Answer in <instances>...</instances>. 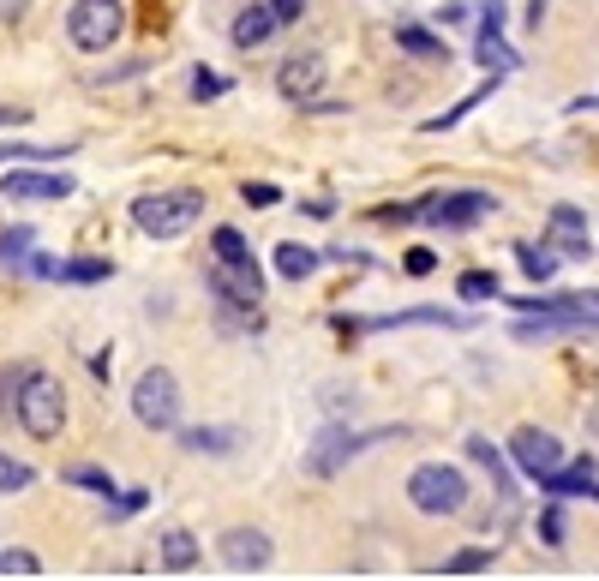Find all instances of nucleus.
Here are the masks:
<instances>
[{
	"instance_id": "f257e3e1",
	"label": "nucleus",
	"mask_w": 599,
	"mask_h": 581,
	"mask_svg": "<svg viewBox=\"0 0 599 581\" xmlns=\"http://www.w3.org/2000/svg\"><path fill=\"white\" fill-rule=\"evenodd\" d=\"M12 414H18V426L36 444L60 438V426H66V390H60V378L42 372V366H18L12 372Z\"/></svg>"
},
{
	"instance_id": "f03ea898",
	"label": "nucleus",
	"mask_w": 599,
	"mask_h": 581,
	"mask_svg": "<svg viewBox=\"0 0 599 581\" xmlns=\"http://www.w3.org/2000/svg\"><path fill=\"white\" fill-rule=\"evenodd\" d=\"M204 216V192L198 186H174V192H144L132 204V222L150 234V240H180L186 228H198Z\"/></svg>"
},
{
	"instance_id": "7ed1b4c3",
	"label": "nucleus",
	"mask_w": 599,
	"mask_h": 581,
	"mask_svg": "<svg viewBox=\"0 0 599 581\" xmlns=\"http://www.w3.org/2000/svg\"><path fill=\"white\" fill-rule=\"evenodd\" d=\"M408 504H414L420 516H462V510H468V480H462V468H450V462H420V468L408 474Z\"/></svg>"
},
{
	"instance_id": "20e7f679",
	"label": "nucleus",
	"mask_w": 599,
	"mask_h": 581,
	"mask_svg": "<svg viewBox=\"0 0 599 581\" xmlns=\"http://www.w3.org/2000/svg\"><path fill=\"white\" fill-rule=\"evenodd\" d=\"M132 420L150 426V432H174L180 426V384H174L168 366L138 372V384H132Z\"/></svg>"
},
{
	"instance_id": "39448f33",
	"label": "nucleus",
	"mask_w": 599,
	"mask_h": 581,
	"mask_svg": "<svg viewBox=\"0 0 599 581\" xmlns=\"http://www.w3.org/2000/svg\"><path fill=\"white\" fill-rule=\"evenodd\" d=\"M120 30H126V6H120V0H72V12H66V36H72V48H84V54L114 48Z\"/></svg>"
},
{
	"instance_id": "423d86ee",
	"label": "nucleus",
	"mask_w": 599,
	"mask_h": 581,
	"mask_svg": "<svg viewBox=\"0 0 599 581\" xmlns=\"http://www.w3.org/2000/svg\"><path fill=\"white\" fill-rule=\"evenodd\" d=\"M510 456H516V468H522L528 480H540V486L564 468V444H558L552 432H540V426H522V432L510 438Z\"/></svg>"
},
{
	"instance_id": "0eeeda50",
	"label": "nucleus",
	"mask_w": 599,
	"mask_h": 581,
	"mask_svg": "<svg viewBox=\"0 0 599 581\" xmlns=\"http://www.w3.org/2000/svg\"><path fill=\"white\" fill-rule=\"evenodd\" d=\"M498 204L486 198V192H444V198H426L420 204V216L426 222H438V228H474V222H486Z\"/></svg>"
},
{
	"instance_id": "6e6552de",
	"label": "nucleus",
	"mask_w": 599,
	"mask_h": 581,
	"mask_svg": "<svg viewBox=\"0 0 599 581\" xmlns=\"http://www.w3.org/2000/svg\"><path fill=\"white\" fill-rule=\"evenodd\" d=\"M216 558L228 564V570H270V558H276V546H270V534L264 528H228L222 540H216Z\"/></svg>"
},
{
	"instance_id": "1a4fd4ad",
	"label": "nucleus",
	"mask_w": 599,
	"mask_h": 581,
	"mask_svg": "<svg viewBox=\"0 0 599 581\" xmlns=\"http://www.w3.org/2000/svg\"><path fill=\"white\" fill-rule=\"evenodd\" d=\"M6 198H24V204H48V198H72V174H36V168H12L0 180Z\"/></svg>"
},
{
	"instance_id": "9d476101",
	"label": "nucleus",
	"mask_w": 599,
	"mask_h": 581,
	"mask_svg": "<svg viewBox=\"0 0 599 581\" xmlns=\"http://www.w3.org/2000/svg\"><path fill=\"white\" fill-rule=\"evenodd\" d=\"M366 444H372V438H354L348 426H330V432H318V444H312L306 468H312V474H336V468H342L348 456H360Z\"/></svg>"
},
{
	"instance_id": "9b49d317",
	"label": "nucleus",
	"mask_w": 599,
	"mask_h": 581,
	"mask_svg": "<svg viewBox=\"0 0 599 581\" xmlns=\"http://www.w3.org/2000/svg\"><path fill=\"white\" fill-rule=\"evenodd\" d=\"M276 84H282V96H288V102H312V96H318V84H324V60H318V54H294V60L276 72Z\"/></svg>"
},
{
	"instance_id": "f8f14e48",
	"label": "nucleus",
	"mask_w": 599,
	"mask_h": 581,
	"mask_svg": "<svg viewBox=\"0 0 599 581\" xmlns=\"http://www.w3.org/2000/svg\"><path fill=\"white\" fill-rule=\"evenodd\" d=\"M198 540L186 534V528H162V540H156V564L162 570H174V576H186V570H198Z\"/></svg>"
},
{
	"instance_id": "ddd939ff",
	"label": "nucleus",
	"mask_w": 599,
	"mask_h": 581,
	"mask_svg": "<svg viewBox=\"0 0 599 581\" xmlns=\"http://www.w3.org/2000/svg\"><path fill=\"white\" fill-rule=\"evenodd\" d=\"M270 36H276V12L270 6H246L234 18V48H264Z\"/></svg>"
},
{
	"instance_id": "4468645a",
	"label": "nucleus",
	"mask_w": 599,
	"mask_h": 581,
	"mask_svg": "<svg viewBox=\"0 0 599 581\" xmlns=\"http://www.w3.org/2000/svg\"><path fill=\"white\" fill-rule=\"evenodd\" d=\"M546 492H552V498H570V492H588V498H594V456H582V462L558 468V474L546 480Z\"/></svg>"
},
{
	"instance_id": "2eb2a0df",
	"label": "nucleus",
	"mask_w": 599,
	"mask_h": 581,
	"mask_svg": "<svg viewBox=\"0 0 599 581\" xmlns=\"http://www.w3.org/2000/svg\"><path fill=\"white\" fill-rule=\"evenodd\" d=\"M552 240L564 246V252H588V222H582V210H552Z\"/></svg>"
},
{
	"instance_id": "dca6fc26",
	"label": "nucleus",
	"mask_w": 599,
	"mask_h": 581,
	"mask_svg": "<svg viewBox=\"0 0 599 581\" xmlns=\"http://www.w3.org/2000/svg\"><path fill=\"white\" fill-rule=\"evenodd\" d=\"M60 480H66V486H84V492H96V498H120V492H114V474L96 468V462H72V468H60Z\"/></svg>"
},
{
	"instance_id": "f3484780",
	"label": "nucleus",
	"mask_w": 599,
	"mask_h": 581,
	"mask_svg": "<svg viewBox=\"0 0 599 581\" xmlns=\"http://www.w3.org/2000/svg\"><path fill=\"white\" fill-rule=\"evenodd\" d=\"M276 270H282L288 282H306V276L318 270V252L300 246V240H288V246H276Z\"/></svg>"
},
{
	"instance_id": "a211bd4d",
	"label": "nucleus",
	"mask_w": 599,
	"mask_h": 581,
	"mask_svg": "<svg viewBox=\"0 0 599 581\" xmlns=\"http://www.w3.org/2000/svg\"><path fill=\"white\" fill-rule=\"evenodd\" d=\"M210 246H216V264H258L240 228H216V234H210Z\"/></svg>"
},
{
	"instance_id": "6ab92c4d",
	"label": "nucleus",
	"mask_w": 599,
	"mask_h": 581,
	"mask_svg": "<svg viewBox=\"0 0 599 581\" xmlns=\"http://www.w3.org/2000/svg\"><path fill=\"white\" fill-rule=\"evenodd\" d=\"M102 276H114L108 258H60V270H54V282H102Z\"/></svg>"
},
{
	"instance_id": "aec40b11",
	"label": "nucleus",
	"mask_w": 599,
	"mask_h": 581,
	"mask_svg": "<svg viewBox=\"0 0 599 581\" xmlns=\"http://www.w3.org/2000/svg\"><path fill=\"white\" fill-rule=\"evenodd\" d=\"M396 42H402L408 54H420V60H444V42H438L426 24H402V30H396Z\"/></svg>"
},
{
	"instance_id": "412c9836",
	"label": "nucleus",
	"mask_w": 599,
	"mask_h": 581,
	"mask_svg": "<svg viewBox=\"0 0 599 581\" xmlns=\"http://www.w3.org/2000/svg\"><path fill=\"white\" fill-rule=\"evenodd\" d=\"M180 444H186V450H198V456H228L240 438H234V432H216V426H198V432H186Z\"/></svg>"
},
{
	"instance_id": "4be33fe9",
	"label": "nucleus",
	"mask_w": 599,
	"mask_h": 581,
	"mask_svg": "<svg viewBox=\"0 0 599 581\" xmlns=\"http://www.w3.org/2000/svg\"><path fill=\"white\" fill-rule=\"evenodd\" d=\"M522 270H528L534 282H546V276L558 270V258H552V246H522Z\"/></svg>"
},
{
	"instance_id": "5701e85b",
	"label": "nucleus",
	"mask_w": 599,
	"mask_h": 581,
	"mask_svg": "<svg viewBox=\"0 0 599 581\" xmlns=\"http://www.w3.org/2000/svg\"><path fill=\"white\" fill-rule=\"evenodd\" d=\"M456 288H462V300H492V294H498V276H492V270H468Z\"/></svg>"
},
{
	"instance_id": "b1692460",
	"label": "nucleus",
	"mask_w": 599,
	"mask_h": 581,
	"mask_svg": "<svg viewBox=\"0 0 599 581\" xmlns=\"http://www.w3.org/2000/svg\"><path fill=\"white\" fill-rule=\"evenodd\" d=\"M24 258H30V228L0 234V264H24Z\"/></svg>"
},
{
	"instance_id": "393cba45",
	"label": "nucleus",
	"mask_w": 599,
	"mask_h": 581,
	"mask_svg": "<svg viewBox=\"0 0 599 581\" xmlns=\"http://www.w3.org/2000/svg\"><path fill=\"white\" fill-rule=\"evenodd\" d=\"M444 570H450V576H474V570H492V552H486V546H480V552H456Z\"/></svg>"
},
{
	"instance_id": "a878e982",
	"label": "nucleus",
	"mask_w": 599,
	"mask_h": 581,
	"mask_svg": "<svg viewBox=\"0 0 599 581\" xmlns=\"http://www.w3.org/2000/svg\"><path fill=\"white\" fill-rule=\"evenodd\" d=\"M222 90H228V78H216L210 66H198V72H192V96H198V102H210V96H222Z\"/></svg>"
},
{
	"instance_id": "bb28decb",
	"label": "nucleus",
	"mask_w": 599,
	"mask_h": 581,
	"mask_svg": "<svg viewBox=\"0 0 599 581\" xmlns=\"http://www.w3.org/2000/svg\"><path fill=\"white\" fill-rule=\"evenodd\" d=\"M240 198H246V204H252V210H270V204H276V198H282V192H276V186H270V180H246V186H240Z\"/></svg>"
},
{
	"instance_id": "cd10ccee",
	"label": "nucleus",
	"mask_w": 599,
	"mask_h": 581,
	"mask_svg": "<svg viewBox=\"0 0 599 581\" xmlns=\"http://www.w3.org/2000/svg\"><path fill=\"white\" fill-rule=\"evenodd\" d=\"M24 486H30V468H24V462H6V456H0V492H24Z\"/></svg>"
},
{
	"instance_id": "c85d7f7f",
	"label": "nucleus",
	"mask_w": 599,
	"mask_h": 581,
	"mask_svg": "<svg viewBox=\"0 0 599 581\" xmlns=\"http://www.w3.org/2000/svg\"><path fill=\"white\" fill-rule=\"evenodd\" d=\"M468 450H474V462H486V468H492V474H498V480H504V456H498V450H492V444H486V438H474V444H468ZM504 492H510V480H504Z\"/></svg>"
},
{
	"instance_id": "c756f323",
	"label": "nucleus",
	"mask_w": 599,
	"mask_h": 581,
	"mask_svg": "<svg viewBox=\"0 0 599 581\" xmlns=\"http://www.w3.org/2000/svg\"><path fill=\"white\" fill-rule=\"evenodd\" d=\"M42 156H60V150H36V144H0V162H42Z\"/></svg>"
},
{
	"instance_id": "7c9ffc66",
	"label": "nucleus",
	"mask_w": 599,
	"mask_h": 581,
	"mask_svg": "<svg viewBox=\"0 0 599 581\" xmlns=\"http://www.w3.org/2000/svg\"><path fill=\"white\" fill-rule=\"evenodd\" d=\"M0 570H18V576H36L42 564H36L30 552H0Z\"/></svg>"
},
{
	"instance_id": "2f4dec72",
	"label": "nucleus",
	"mask_w": 599,
	"mask_h": 581,
	"mask_svg": "<svg viewBox=\"0 0 599 581\" xmlns=\"http://www.w3.org/2000/svg\"><path fill=\"white\" fill-rule=\"evenodd\" d=\"M402 264H408V276H432V264H438V258H432L426 246H414V252L402 258Z\"/></svg>"
},
{
	"instance_id": "473e14b6",
	"label": "nucleus",
	"mask_w": 599,
	"mask_h": 581,
	"mask_svg": "<svg viewBox=\"0 0 599 581\" xmlns=\"http://www.w3.org/2000/svg\"><path fill=\"white\" fill-rule=\"evenodd\" d=\"M540 534H546V546H558V540H564V516L546 510V516H540Z\"/></svg>"
},
{
	"instance_id": "72a5a7b5",
	"label": "nucleus",
	"mask_w": 599,
	"mask_h": 581,
	"mask_svg": "<svg viewBox=\"0 0 599 581\" xmlns=\"http://www.w3.org/2000/svg\"><path fill=\"white\" fill-rule=\"evenodd\" d=\"M270 12H276V24H294L306 12V0H270Z\"/></svg>"
},
{
	"instance_id": "f704fd0d",
	"label": "nucleus",
	"mask_w": 599,
	"mask_h": 581,
	"mask_svg": "<svg viewBox=\"0 0 599 581\" xmlns=\"http://www.w3.org/2000/svg\"><path fill=\"white\" fill-rule=\"evenodd\" d=\"M24 6H30V0H0V24H12V18H24Z\"/></svg>"
},
{
	"instance_id": "c9c22d12",
	"label": "nucleus",
	"mask_w": 599,
	"mask_h": 581,
	"mask_svg": "<svg viewBox=\"0 0 599 581\" xmlns=\"http://www.w3.org/2000/svg\"><path fill=\"white\" fill-rule=\"evenodd\" d=\"M540 18H546V0H528V24L540 30Z\"/></svg>"
},
{
	"instance_id": "e433bc0d",
	"label": "nucleus",
	"mask_w": 599,
	"mask_h": 581,
	"mask_svg": "<svg viewBox=\"0 0 599 581\" xmlns=\"http://www.w3.org/2000/svg\"><path fill=\"white\" fill-rule=\"evenodd\" d=\"M0 126H24V108H0Z\"/></svg>"
}]
</instances>
